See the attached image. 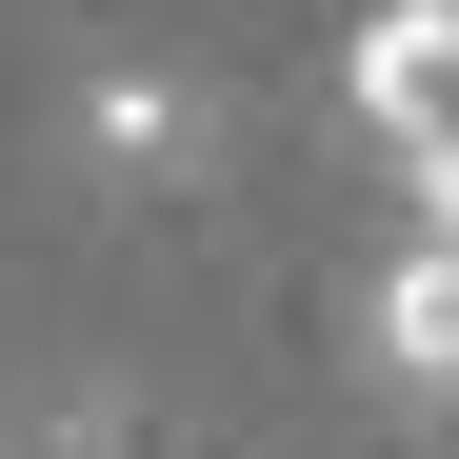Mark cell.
Masks as SVG:
<instances>
[{"label": "cell", "mask_w": 459, "mask_h": 459, "mask_svg": "<svg viewBox=\"0 0 459 459\" xmlns=\"http://www.w3.org/2000/svg\"><path fill=\"white\" fill-rule=\"evenodd\" d=\"M359 340H379V379H400V400H459V240H439V220H420L400 260H379Z\"/></svg>", "instance_id": "obj_2"}, {"label": "cell", "mask_w": 459, "mask_h": 459, "mask_svg": "<svg viewBox=\"0 0 459 459\" xmlns=\"http://www.w3.org/2000/svg\"><path fill=\"white\" fill-rule=\"evenodd\" d=\"M220 160V100L180 81V60H100V81H81V180L100 200H180Z\"/></svg>", "instance_id": "obj_1"}]
</instances>
